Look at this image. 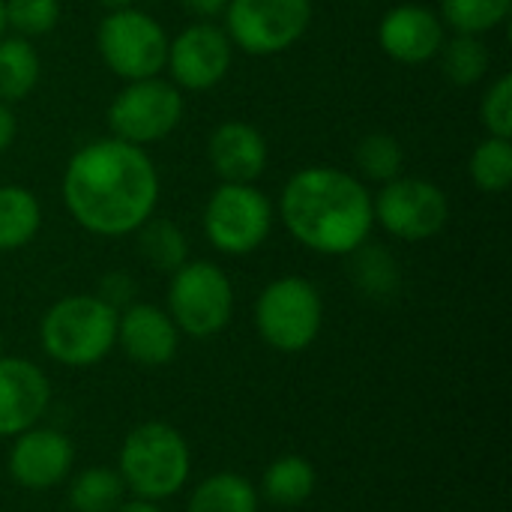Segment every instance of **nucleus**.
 I'll return each instance as SVG.
<instances>
[{
    "label": "nucleus",
    "instance_id": "19",
    "mask_svg": "<svg viewBox=\"0 0 512 512\" xmlns=\"http://www.w3.org/2000/svg\"><path fill=\"white\" fill-rule=\"evenodd\" d=\"M318 471L303 456H282L267 465L261 477V492L276 507H300L315 495Z\"/></svg>",
    "mask_w": 512,
    "mask_h": 512
},
{
    "label": "nucleus",
    "instance_id": "13",
    "mask_svg": "<svg viewBox=\"0 0 512 512\" xmlns=\"http://www.w3.org/2000/svg\"><path fill=\"white\" fill-rule=\"evenodd\" d=\"M75 465V447L69 435L33 426L21 435H15V444L9 450V474L12 480L27 492H48L60 486Z\"/></svg>",
    "mask_w": 512,
    "mask_h": 512
},
{
    "label": "nucleus",
    "instance_id": "15",
    "mask_svg": "<svg viewBox=\"0 0 512 512\" xmlns=\"http://www.w3.org/2000/svg\"><path fill=\"white\" fill-rule=\"evenodd\" d=\"M444 39H447V27L441 15L420 3L393 6L378 24V42L384 54L405 66L435 60Z\"/></svg>",
    "mask_w": 512,
    "mask_h": 512
},
{
    "label": "nucleus",
    "instance_id": "32",
    "mask_svg": "<svg viewBox=\"0 0 512 512\" xmlns=\"http://www.w3.org/2000/svg\"><path fill=\"white\" fill-rule=\"evenodd\" d=\"M180 6L195 18V21H213L225 12L228 0H180Z\"/></svg>",
    "mask_w": 512,
    "mask_h": 512
},
{
    "label": "nucleus",
    "instance_id": "5",
    "mask_svg": "<svg viewBox=\"0 0 512 512\" xmlns=\"http://www.w3.org/2000/svg\"><path fill=\"white\" fill-rule=\"evenodd\" d=\"M324 324V300L318 288L303 276L273 279L255 303L258 336L279 354H300L318 336Z\"/></svg>",
    "mask_w": 512,
    "mask_h": 512
},
{
    "label": "nucleus",
    "instance_id": "33",
    "mask_svg": "<svg viewBox=\"0 0 512 512\" xmlns=\"http://www.w3.org/2000/svg\"><path fill=\"white\" fill-rule=\"evenodd\" d=\"M15 132H18V123H15V114L6 102H0V153L12 147L15 141Z\"/></svg>",
    "mask_w": 512,
    "mask_h": 512
},
{
    "label": "nucleus",
    "instance_id": "34",
    "mask_svg": "<svg viewBox=\"0 0 512 512\" xmlns=\"http://www.w3.org/2000/svg\"><path fill=\"white\" fill-rule=\"evenodd\" d=\"M114 512H162V510H159V504H153V501L132 498V501H123V504H120Z\"/></svg>",
    "mask_w": 512,
    "mask_h": 512
},
{
    "label": "nucleus",
    "instance_id": "35",
    "mask_svg": "<svg viewBox=\"0 0 512 512\" xmlns=\"http://www.w3.org/2000/svg\"><path fill=\"white\" fill-rule=\"evenodd\" d=\"M108 12H117V9H129V6H135V0H99Z\"/></svg>",
    "mask_w": 512,
    "mask_h": 512
},
{
    "label": "nucleus",
    "instance_id": "10",
    "mask_svg": "<svg viewBox=\"0 0 512 512\" xmlns=\"http://www.w3.org/2000/svg\"><path fill=\"white\" fill-rule=\"evenodd\" d=\"M183 108V90L162 75L126 81L108 105V129L120 141L147 147L180 126Z\"/></svg>",
    "mask_w": 512,
    "mask_h": 512
},
{
    "label": "nucleus",
    "instance_id": "18",
    "mask_svg": "<svg viewBox=\"0 0 512 512\" xmlns=\"http://www.w3.org/2000/svg\"><path fill=\"white\" fill-rule=\"evenodd\" d=\"M42 228L39 198L18 183L0 186V252L24 249Z\"/></svg>",
    "mask_w": 512,
    "mask_h": 512
},
{
    "label": "nucleus",
    "instance_id": "1",
    "mask_svg": "<svg viewBox=\"0 0 512 512\" xmlns=\"http://www.w3.org/2000/svg\"><path fill=\"white\" fill-rule=\"evenodd\" d=\"M159 192L147 147L114 135L78 147L63 171V204L75 225L96 237L135 234L156 213Z\"/></svg>",
    "mask_w": 512,
    "mask_h": 512
},
{
    "label": "nucleus",
    "instance_id": "20",
    "mask_svg": "<svg viewBox=\"0 0 512 512\" xmlns=\"http://www.w3.org/2000/svg\"><path fill=\"white\" fill-rule=\"evenodd\" d=\"M258 504L261 495L246 477L234 471H219L195 486L186 512H258Z\"/></svg>",
    "mask_w": 512,
    "mask_h": 512
},
{
    "label": "nucleus",
    "instance_id": "2",
    "mask_svg": "<svg viewBox=\"0 0 512 512\" xmlns=\"http://www.w3.org/2000/svg\"><path fill=\"white\" fill-rule=\"evenodd\" d=\"M288 234L309 252L342 258L369 243L375 228L366 183L333 165H309L288 177L279 195Z\"/></svg>",
    "mask_w": 512,
    "mask_h": 512
},
{
    "label": "nucleus",
    "instance_id": "31",
    "mask_svg": "<svg viewBox=\"0 0 512 512\" xmlns=\"http://www.w3.org/2000/svg\"><path fill=\"white\" fill-rule=\"evenodd\" d=\"M135 282L126 276V273H108L102 282H99V294L96 297H102L108 306H114L117 312L120 309H126L129 303H135Z\"/></svg>",
    "mask_w": 512,
    "mask_h": 512
},
{
    "label": "nucleus",
    "instance_id": "27",
    "mask_svg": "<svg viewBox=\"0 0 512 512\" xmlns=\"http://www.w3.org/2000/svg\"><path fill=\"white\" fill-rule=\"evenodd\" d=\"M471 180L480 192L489 195H501L507 192V186L512 183V141L510 138H498L489 135L483 138L468 162Z\"/></svg>",
    "mask_w": 512,
    "mask_h": 512
},
{
    "label": "nucleus",
    "instance_id": "29",
    "mask_svg": "<svg viewBox=\"0 0 512 512\" xmlns=\"http://www.w3.org/2000/svg\"><path fill=\"white\" fill-rule=\"evenodd\" d=\"M60 0H6V27L15 36L36 39L57 27Z\"/></svg>",
    "mask_w": 512,
    "mask_h": 512
},
{
    "label": "nucleus",
    "instance_id": "17",
    "mask_svg": "<svg viewBox=\"0 0 512 512\" xmlns=\"http://www.w3.org/2000/svg\"><path fill=\"white\" fill-rule=\"evenodd\" d=\"M207 159L222 183H255L267 162V138L246 120H225L210 132Z\"/></svg>",
    "mask_w": 512,
    "mask_h": 512
},
{
    "label": "nucleus",
    "instance_id": "23",
    "mask_svg": "<svg viewBox=\"0 0 512 512\" xmlns=\"http://www.w3.org/2000/svg\"><path fill=\"white\" fill-rule=\"evenodd\" d=\"M126 486L114 468H84L69 483V507L75 512H114L123 504Z\"/></svg>",
    "mask_w": 512,
    "mask_h": 512
},
{
    "label": "nucleus",
    "instance_id": "36",
    "mask_svg": "<svg viewBox=\"0 0 512 512\" xmlns=\"http://www.w3.org/2000/svg\"><path fill=\"white\" fill-rule=\"evenodd\" d=\"M6 33V0H0V36Z\"/></svg>",
    "mask_w": 512,
    "mask_h": 512
},
{
    "label": "nucleus",
    "instance_id": "25",
    "mask_svg": "<svg viewBox=\"0 0 512 512\" xmlns=\"http://www.w3.org/2000/svg\"><path fill=\"white\" fill-rule=\"evenodd\" d=\"M512 12V0H441V21L453 33L483 36L501 27Z\"/></svg>",
    "mask_w": 512,
    "mask_h": 512
},
{
    "label": "nucleus",
    "instance_id": "3",
    "mask_svg": "<svg viewBox=\"0 0 512 512\" xmlns=\"http://www.w3.org/2000/svg\"><path fill=\"white\" fill-rule=\"evenodd\" d=\"M117 474L135 498L153 504L168 501L189 483V444L171 423L147 420L126 435L117 456Z\"/></svg>",
    "mask_w": 512,
    "mask_h": 512
},
{
    "label": "nucleus",
    "instance_id": "7",
    "mask_svg": "<svg viewBox=\"0 0 512 512\" xmlns=\"http://www.w3.org/2000/svg\"><path fill=\"white\" fill-rule=\"evenodd\" d=\"M225 33L249 57L294 48L312 24V0H228Z\"/></svg>",
    "mask_w": 512,
    "mask_h": 512
},
{
    "label": "nucleus",
    "instance_id": "12",
    "mask_svg": "<svg viewBox=\"0 0 512 512\" xmlns=\"http://www.w3.org/2000/svg\"><path fill=\"white\" fill-rule=\"evenodd\" d=\"M231 60H234V45L225 27L213 21H195L183 27L174 39H168L165 72L174 87L201 93L225 81Z\"/></svg>",
    "mask_w": 512,
    "mask_h": 512
},
{
    "label": "nucleus",
    "instance_id": "24",
    "mask_svg": "<svg viewBox=\"0 0 512 512\" xmlns=\"http://www.w3.org/2000/svg\"><path fill=\"white\" fill-rule=\"evenodd\" d=\"M351 258H354V264H351L354 282L366 297L387 300V297H393L399 291V282H402L399 264L384 246L363 243L360 249L351 252Z\"/></svg>",
    "mask_w": 512,
    "mask_h": 512
},
{
    "label": "nucleus",
    "instance_id": "6",
    "mask_svg": "<svg viewBox=\"0 0 512 512\" xmlns=\"http://www.w3.org/2000/svg\"><path fill=\"white\" fill-rule=\"evenodd\" d=\"M180 333L192 339L219 336L234 315V285L213 261H186L171 273L168 309Z\"/></svg>",
    "mask_w": 512,
    "mask_h": 512
},
{
    "label": "nucleus",
    "instance_id": "11",
    "mask_svg": "<svg viewBox=\"0 0 512 512\" xmlns=\"http://www.w3.org/2000/svg\"><path fill=\"white\" fill-rule=\"evenodd\" d=\"M375 222L405 243H423L438 237L450 219L447 192L423 177H396L372 198Z\"/></svg>",
    "mask_w": 512,
    "mask_h": 512
},
{
    "label": "nucleus",
    "instance_id": "9",
    "mask_svg": "<svg viewBox=\"0 0 512 512\" xmlns=\"http://www.w3.org/2000/svg\"><path fill=\"white\" fill-rule=\"evenodd\" d=\"M273 231V204L255 183H219L204 207V234L222 255H249Z\"/></svg>",
    "mask_w": 512,
    "mask_h": 512
},
{
    "label": "nucleus",
    "instance_id": "14",
    "mask_svg": "<svg viewBox=\"0 0 512 512\" xmlns=\"http://www.w3.org/2000/svg\"><path fill=\"white\" fill-rule=\"evenodd\" d=\"M48 405V375L24 357H0V438H15L39 426Z\"/></svg>",
    "mask_w": 512,
    "mask_h": 512
},
{
    "label": "nucleus",
    "instance_id": "16",
    "mask_svg": "<svg viewBox=\"0 0 512 512\" xmlns=\"http://www.w3.org/2000/svg\"><path fill=\"white\" fill-rule=\"evenodd\" d=\"M117 345L138 366H168L180 348V330L171 315L153 303H129L117 315Z\"/></svg>",
    "mask_w": 512,
    "mask_h": 512
},
{
    "label": "nucleus",
    "instance_id": "30",
    "mask_svg": "<svg viewBox=\"0 0 512 512\" xmlns=\"http://www.w3.org/2000/svg\"><path fill=\"white\" fill-rule=\"evenodd\" d=\"M480 120L489 135L510 138L512 135V75L504 72L489 84L480 102Z\"/></svg>",
    "mask_w": 512,
    "mask_h": 512
},
{
    "label": "nucleus",
    "instance_id": "28",
    "mask_svg": "<svg viewBox=\"0 0 512 512\" xmlns=\"http://www.w3.org/2000/svg\"><path fill=\"white\" fill-rule=\"evenodd\" d=\"M354 162H357L363 180H372V183H381L384 186V183L402 177L405 150H402V144H399L396 135H390V132H372V135H366L357 144Z\"/></svg>",
    "mask_w": 512,
    "mask_h": 512
},
{
    "label": "nucleus",
    "instance_id": "22",
    "mask_svg": "<svg viewBox=\"0 0 512 512\" xmlns=\"http://www.w3.org/2000/svg\"><path fill=\"white\" fill-rule=\"evenodd\" d=\"M135 234H138V252L150 267L162 273H174L189 261V240L171 219L150 216Z\"/></svg>",
    "mask_w": 512,
    "mask_h": 512
},
{
    "label": "nucleus",
    "instance_id": "37",
    "mask_svg": "<svg viewBox=\"0 0 512 512\" xmlns=\"http://www.w3.org/2000/svg\"><path fill=\"white\" fill-rule=\"evenodd\" d=\"M0 348H3V342H0Z\"/></svg>",
    "mask_w": 512,
    "mask_h": 512
},
{
    "label": "nucleus",
    "instance_id": "21",
    "mask_svg": "<svg viewBox=\"0 0 512 512\" xmlns=\"http://www.w3.org/2000/svg\"><path fill=\"white\" fill-rule=\"evenodd\" d=\"M39 54L30 39L24 36H0V102L12 105L33 93L39 84Z\"/></svg>",
    "mask_w": 512,
    "mask_h": 512
},
{
    "label": "nucleus",
    "instance_id": "8",
    "mask_svg": "<svg viewBox=\"0 0 512 512\" xmlns=\"http://www.w3.org/2000/svg\"><path fill=\"white\" fill-rule=\"evenodd\" d=\"M96 48L105 66L117 78L123 81L153 78L165 72L168 33L150 12L129 6V9L108 12L99 21Z\"/></svg>",
    "mask_w": 512,
    "mask_h": 512
},
{
    "label": "nucleus",
    "instance_id": "26",
    "mask_svg": "<svg viewBox=\"0 0 512 512\" xmlns=\"http://www.w3.org/2000/svg\"><path fill=\"white\" fill-rule=\"evenodd\" d=\"M438 60H441L444 75L459 87H471V84L483 81L489 72V48H486L483 36L456 33L453 39H444Z\"/></svg>",
    "mask_w": 512,
    "mask_h": 512
},
{
    "label": "nucleus",
    "instance_id": "4",
    "mask_svg": "<svg viewBox=\"0 0 512 512\" xmlns=\"http://www.w3.org/2000/svg\"><path fill=\"white\" fill-rule=\"evenodd\" d=\"M117 315L120 312L96 294H69L42 315V351L69 369L96 366L117 345Z\"/></svg>",
    "mask_w": 512,
    "mask_h": 512
}]
</instances>
